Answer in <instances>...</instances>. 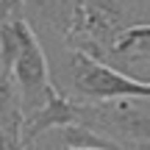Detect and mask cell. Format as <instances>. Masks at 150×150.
Instances as JSON below:
<instances>
[{
  "mask_svg": "<svg viewBox=\"0 0 150 150\" xmlns=\"http://www.w3.org/2000/svg\"><path fill=\"white\" fill-rule=\"evenodd\" d=\"M125 150H150V100L81 103V122Z\"/></svg>",
  "mask_w": 150,
  "mask_h": 150,
  "instance_id": "3957f363",
  "label": "cell"
},
{
  "mask_svg": "<svg viewBox=\"0 0 150 150\" xmlns=\"http://www.w3.org/2000/svg\"><path fill=\"white\" fill-rule=\"evenodd\" d=\"M22 125H25V114L20 106L17 86L11 75L0 67V131L6 136L8 150H22Z\"/></svg>",
  "mask_w": 150,
  "mask_h": 150,
  "instance_id": "5b68a950",
  "label": "cell"
},
{
  "mask_svg": "<svg viewBox=\"0 0 150 150\" xmlns=\"http://www.w3.org/2000/svg\"><path fill=\"white\" fill-rule=\"evenodd\" d=\"M11 20H14V28H17V56H14V64H11V81H14L17 95H20L22 114L31 117L33 111H39L47 103V97L59 89V83L50 75L47 53L42 50L31 22L22 14H14Z\"/></svg>",
  "mask_w": 150,
  "mask_h": 150,
  "instance_id": "7a4b0ae2",
  "label": "cell"
},
{
  "mask_svg": "<svg viewBox=\"0 0 150 150\" xmlns=\"http://www.w3.org/2000/svg\"><path fill=\"white\" fill-rule=\"evenodd\" d=\"M0 150H8V145H6V136H3V131H0Z\"/></svg>",
  "mask_w": 150,
  "mask_h": 150,
  "instance_id": "ba28073f",
  "label": "cell"
},
{
  "mask_svg": "<svg viewBox=\"0 0 150 150\" xmlns=\"http://www.w3.org/2000/svg\"><path fill=\"white\" fill-rule=\"evenodd\" d=\"M22 6H25V0H0V25L14 14H22Z\"/></svg>",
  "mask_w": 150,
  "mask_h": 150,
  "instance_id": "52a82bcc",
  "label": "cell"
},
{
  "mask_svg": "<svg viewBox=\"0 0 150 150\" xmlns=\"http://www.w3.org/2000/svg\"><path fill=\"white\" fill-rule=\"evenodd\" d=\"M64 72L70 78V89L86 103H108V100H150V81H139L134 75L117 70L100 59L70 50L64 61Z\"/></svg>",
  "mask_w": 150,
  "mask_h": 150,
  "instance_id": "6da1fadb",
  "label": "cell"
},
{
  "mask_svg": "<svg viewBox=\"0 0 150 150\" xmlns=\"http://www.w3.org/2000/svg\"><path fill=\"white\" fill-rule=\"evenodd\" d=\"M111 59L122 61V64L150 61V22L131 25L128 31L117 39V45H114V50H111Z\"/></svg>",
  "mask_w": 150,
  "mask_h": 150,
  "instance_id": "8992f818",
  "label": "cell"
},
{
  "mask_svg": "<svg viewBox=\"0 0 150 150\" xmlns=\"http://www.w3.org/2000/svg\"><path fill=\"white\" fill-rule=\"evenodd\" d=\"M78 122H81V103L70 100L61 89H56L39 111L25 117V125H22V150L31 147L45 131H50V128L64 131V128L78 125Z\"/></svg>",
  "mask_w": 150,
  "mask_h": 150,
  "instance_id": "277c9868",
  "label": "cell"
}]
</instances>
